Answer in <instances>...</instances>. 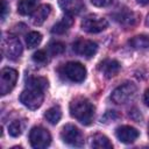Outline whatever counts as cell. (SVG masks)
I'll list each match as a JSON object with an SVG mask.
<instances>
[{"instance_id": "obj_1", "label": "cell", "mask_w": 149, "mask_h": 149, "mask_svg": "<svg viewBox=\"0 0 149 149\" xmlns=\"http://www.w3.org/2000/svg\"><path fill=\"white\" fill-rule=\"evenodd\" d=\"M48 87V80L43 77H31L27 87L20 94V101L29 109H37L44 99V90Z\"/></svg>"}, {"instance_id": "obj_2", "label": "cell", "mask_w": 149, "mask_h": 149, "mask_svg": "<svg viewBox=\"0 0 149 149\" xmlns=\"http://www.w3.org/2000/svg\"><path fill=\"white\" fill-rule=\"evenodd\" d=\"M70 114L83 125H90L93 121L94 107L85 98H76L70 102Z\"/></svg>"}, {"instance_id": "obj_3", "label": "cell", "mask_w": 149, "mask_h": 149, "mask_svg": "<svg viewBox=\"0 0 149 149\" xmlns=\"http://www.w3.org/2000/svg\"><path fill=\"white\" fill-rule=\"evenodd\" d=\"M107 26H108V21L98 14H90L85 16L81 21V29L90 34L100 33L104 29H106Z\"/></svg>"}, {"instance_id": "obj_4", "label": "cell", "mask_w": 149, "mask_h": 149, "mask_svg": "<svg viewBox=\"0 0 149 149\" xmlns=\"http://www.w3.org/2000/svg\"><path fill=\"white\" fill-rule=\"evenodd\" d=\"M136 91H137V88H136L135 84H133V83H125V84L118 86L112 92L111 98L118 105L126 104L127 101H129L130 99L134 98V95L136 94Z\"/></svg>"}, {"instance_id": "obj_5", "label": "cell", "mask_w": 149, "mask_h": 149, "mask_svg": "<svg viewBox=\"0 0 149 149\" xmlns=\"http://www.w3.org/2000/svg\"><path fill=\"white\" fill-rule=\"evenodd\" d=\"M29 140H30V144L33 148L43 149L50 144L51 135L45 128L37 126V127L31 128V130L29 133Z\"/></svg>"}, {"instance_id": "obj_6", "label": "cell", "mask_w": 149, "mask_h": 149, "mask_svg": "<svg viewBox=\"0 0 149 149\" xmlns=\"http://www.w3.org/2000/svg\"><path fill=\"white\" fill-rule=\"evenodd\" d=\"M61 137L64 143L72 147H81L84 144V137L81 132L73 125H65L62 128Z\"/></svg>"}, {"instance_id": "obj_7", "label": "cell", "mask_w": 149, "mask_h": 149, "mask_svg": "<svg viewBox=\"0 0 149 149\" xmlns=\"http://www.w3.org/2000/svg\"><path fill=\"white\" fill-rule=\"evenodd\" d=\"M62 73L71 81L80 83L86 77V69L83 64L78 62H69L63 65Z\"/></svg>"}, {"instance_id": "obj_8", "label": "cell", "mask_w": 149, "mask_h": 149, "mask_svg": "<svg viewBox=\"0 0 149 149\" xmlns=\"http://www.w3.org/2000/svg\"><path fill=\"white\" fill-rule=\"evenodd\" d=\"M17 80V71L12 68H3L0 73V93L8 94L15 86Z\"/></svg>"}, {"instance_id": "obj_9", "label": "cell", "mask_w": 149, "mask_h": 149, "mask_svg": "<svg viewBox=\"0 0 149 149\" xmlns=\"http://www.w3.org/2000/svg\"><path fill=\"white\" fill-rule=\"evenodd\" d=\"M2 52L9 59H17L22 54V44L15 36L3 37L2 40Z\"/></svg>"}, {"instance_id": "obj_10", "label": "cell", "mask_w": 149, "mask_h": 149, "mask_svg": "<svg viewBox=\"0 0 149 149\" xmlns=\"http://www.w3.org/2000/svg\"><path fill=\"white\" fill-rule=\"evenodd\" d=\"M73 51L83 57L90 58L93 57L97 51H98V45L97 43H94L93 41H88V40H77L73 45H72Z\"/></svg>"}, {"instance_id": "obj_11", "label": "cell", "mask_w": 149, "mask_h": 149, "mask_svg": "<svg viewBox=\"0 0 149 149\" xmlns=\"http://www.w3.org/2000/svg\"><path fill=\"white\" fill-rule=\"evenodd\" d=\"M112 16L114 17V20L123 26H133L136 22V15L134 14V12H132L130 9H128L127 7H121L118 8V10H115Z\"/></svg>"}, {"instance_id": "obj_12", "label": "cell", "mask_w": 149, "mask_h": 149, "mask_svg": "<svg viewBox=\"0 0 149 149\" xmlns=\"http://www.w3.org/2000/svg\"><path fill=\"white\" fill-rule=\"evenodd\" d=\"M115 135L122 143H133L139 137V130L130 126H121L116 128Z\"/></svg>"}, {"instance_id": "obj_13", "label": "cell", "mask_w": 149, "mask_h": 149, "mask_svg": "<svg viewBox=\"0 0 149 149\" xmlns=\"http://www.w3.org/2000/svg\"><path fill=\"white\" fill-rule=\"evenodd\" d=\"M59 6L69 15H77L84 9L83 0H59Z\"/></svg>"}, {"instance_id": "obj_14", "label": "cell", "mask_w": 149, "mask_h": 149, "mask_svg": "<svg viewBox=\"0 0 149 149\" xmlns=\"http://www.w3.org/2000/svg\"><path fill=\"white\" fill-rule=\"evenodd\" d=\"M120 63L115 59H106L100 63L99 70L105 74L106 78H112L114 77L119 71H120Z\"/></svg>"}, {"instance_id": "obj_15", "label": "cell", "mask_w": 149, "mask_h": 149, "mask_svg": "<svg viewBox=\"0 0 149 149\" xmlns=\"http://www.w3.org/2000/svg\"><path fill=\"white\" fill-rule=\"evenodd\" d=\"M50 12H51V6L50 5H47V3L45 5H41L33 13V16H31L33 23L36 24V26H41L47 20V17L49 16Z\"/></svg>"}, {"instance_id": "obj_16", "label": "cell", "mask_w": 149, "mask_h": 149, "mask_svg": "<svg viewBox=\"0 0 149 149\" xmlns=\"http://www.w3.org/2000/svg\"><path fill=\"white\" fill-rule=\"evenodd\" d=\"M90 146L97 149H112V143L107 136L102 134H94L90 139Z\"/></svg>"}, {"instance_id": "obj_17", "label": "cell", "mask_w": 149, "mask_h": 149, "mask_svg": "<svg viewBox=\"0 0 149 149\" xmlns=\"http://www.w3.org/2000/svg\"><path fill=\"white\" fill-rule=\"evenodd\" d=\"M73 23V19H72V15H69L66 14L61 21H58L51 29V33L52 34H57V35H61V34H64Z\"/></svg>"}, {"instance_id": "obj_18", "label": "cell", "mask_w": 149, "mask_h": 149, "mask_svg": "<svg viewBox=\"0 0 149 149\" xmlns=\"http://www.w3.org/2000/svg\"><path fill=\"white\" fill-rule=\"evenodd\" d=\"M129 45L134 49H149V35H137L129 40Z\"/></svg>"}, {"instance_id": "obj_19", "label": "cell", "mask_w": 149, "mask_h": 149, "mask_svg": "<svg viewBox=\"0 0 149 149\" xmlns=\"http://www.w3.org/2000/svg\"><path fill=\"white\" fill-rule=\"evenodd\" d=\"M36 0H20L17 5V12L21 15L31 14L36 8Z\"/></svg>"}, {"instance_id": "obj_20", "label": "cell", "mask_w": 149, "mask_h": 149, "mask_svg": "<svg viewBox=\"0 0 149 149\" xmlns=\"http://www.w3.org/2000/svg\"><path fill=\"white\" fill-rule=\"evenodd\" d=\"M44 118L47 119V121H49L51 125H56L61 118H62V111L58 106H54L51 108H49L45 114H44Z\"/></svg>"}, {"instance_id": "obj_21", "label": "cell", "mask_w": 149, "mask_h": 149, "mask_svg": "<svg viewBox=\"0 0 149 149\" xmlns=\"http://www.w3.org/2000/svg\"><path fill=\"white\" fill-rule=\"evenodd\" d=\"M24 126H26V123H24L23 120H15V121H13L8 126V133H9V135L13 136V137L20 136L22 134L23 129H24Z\"/></svg>"}, {"instance_id": "obj_22", "label": "cell", "mask_w": 149, "mask_h": 149, "mask_svg": "<svg viewBox=\"0 0 149 149\" xmlns=\"http://www.w3.org/2000/svg\"><path fill=\"white\" fill-rule=\"evenodd\" d=\"M41 41H42V35L38 31H30L26 36V43L30 49L37 47L41 43Z\"/></svg>"}, {"instance_id": "obj_23", "label": "cell", "mask_w": 149, "mask_h": 149, "mask_svg": "<svg viewBox=\"0 0 149 149\" xmlns=\"http://www.w3.org/2000/svg\"><path fill=\"white\" fill-rule=\"evenodd\" d=\"M49 50L52 55H59L65 50V45L62 42H52L49 44Z\"/></svg>"}, {"instance_id": "obj_24", "label": "cell", "mask_w": 149, "mask_h": 149, "mask_svg": "<svg viewBox=\"0 0 149 149\" xmlns=\"http://www.w3.org/2000/svg\"><path fill=\"white\" fill-rule=\"evenodd\" d=\"M33 59H34V62H36L38 64H44L48 61V55L44 50H37L33 55Z\"/></svg>"}, {"instance_id": "obj_25", "label": "cell", "mask_w": 149, "mask_h": 149, "mask_svg": "<svg viewBox=\"0 0 149 149\" xmlns=\"http://www.w3.org/2000/svg\"><path fill=\"white\" fill-rule=\"evenodd\" d=\"M116 119H119V114L115 111H107L105 113V115L101 118V122H113Z\"/></svg>"}, {"instance_id": "obj_26", "label": "cell", "mask_w": 149, "mask_h": 149, "mask_svg": "<svg viewBox=\"0 0 149 149\" xmlns=\"http://www.w3.org/2000/svg\"><path fill=\"white\" fill-rule=\"evenodd\" d=\"M91 2L97 7H106L109 6L113 2V0H91Z\"/></svg>"}, {"instance_id": "obj_27", "label": "cell", "mask_w": 149, "mask_h": 149, "mask_svg": "<svg viewBox=\"0 0 149 149\" xmlns=\"http://www.w3.org/2000/svg\"><path fill=\"white\" fill-rule=\"evenodd\" d=\"M129 116H130L134 121H140L141 118H142V116H141V113H140L136 108H133L132 111H129Z\"/></svg>"}, {"instance_id": "obj_28", "label": "cell", "mask_w": 149, "mask_h": 149, "mask_svg": "<svg viewBox=\"0 0 149 149\" xmlns=\"http://www.w3.org/2000/svg\"><path fill=\"white\" fill-rule=\"evenodd\" d=\"M8 13V5L5 0H1V20L3 21Z\"/></svg>"}, {"instance_id": "obj_29", "label": "cell", "mask_w": 149, "mask_h": 149, "mask_svg": "<svg viewBox=\"0 0 149 149\" xmlns=\"http://www.w3.org/2000/svg\"><path fill=\"white\" fill-rule=\"evenodd\" d=\"M143 100H144L146 105L149 107V88H147V90H146V92H144V95H143Z\"/></svg>"}, {"instance_id": "obj_30", "label": "cell", "mask_w": 149, "mask_h": 149, "mask_svg": "<svg viewBox=\"0 0 149 149\" xmlns=\"http://www.w3.org/2000/svg\"><path fill=\"white\" fill-rule=\"evenodd\" d=\"M136 1H137V3H140V5H142V6L149 3V0H136Z\"/></svg>"}, {"instance_id": "obj_31", "label": "cell", "mask_w": 149, "mask_h": 149, "mask_svg": "<svg viewBox=\"0 0 149 149\" xmlns=\"http://www.w3.org/2000/svg\"><path fill=\"white\" fill-rule=\"evenodd\" d=\"M146 24L149 27V14L147 15V19H146Z\"/></svg>"}, {"instance_id": "obj_32", "label": "cell", "mask_w": 149, "mask_h": 149, "mask_svg": "<svg viewBox=\"0 0 149 149\" xmlns=\"http://www.w3.org/2000/svg\"><path fill=\"white\" fill-rule=\"evenodd\" d=\"M148 134H149V126H148Z\"/></svg>"}]
</instances>
